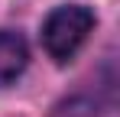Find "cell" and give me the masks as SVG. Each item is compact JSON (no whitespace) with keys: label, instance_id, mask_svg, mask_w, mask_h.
<instances>
[{"label":"cell","instance_id":"6da1fadb","mask_svg":"<svg viewBox=\"0 0 120 117\" xmlns=\"http://www.w3.org/2000/svg\"><path fill=\"white\" fill-rule=\"evenodd\" d=\"M94 29V13L84 3H65L55 7L42 23V46L55 62H68L81 49V42Z\"/></svg>","mask_w":120,"mask_h":117},{"label":"cell","instance_id":"7a4b0ae2","mask_svg":"<svg viewBox=\"0 0 120 117\" xmlns=\"http://www.w3.org/2000/svg\"><path fill=\"white\" fill-rule=\"evenodd\" d=\"M26 62H29L26 39H23L20 33L0 29V88L13 85V81L26 72Z\"/></svg>","mask_w":120,"mask_h":117},{"label":"cell","instance_id":"3957f363","mask_svg":"<svg viewBox=\"0 0 120 117\" xmlns=\"http://www.w3.org/2000/svg\"><path fill=\"white\" fill-rule=\"evenodd\" d=\"M52 117H101V107H98L94 98L71 94V98H65L62 104H55Z\"/></svg>","mask_w":120,"mask_h":117}]
</instances>
